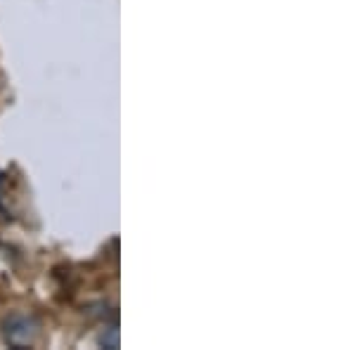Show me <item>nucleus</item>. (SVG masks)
I'll return each mask as SVG.
<instances>
[]
</instances>
